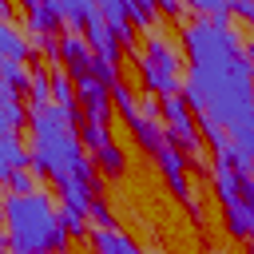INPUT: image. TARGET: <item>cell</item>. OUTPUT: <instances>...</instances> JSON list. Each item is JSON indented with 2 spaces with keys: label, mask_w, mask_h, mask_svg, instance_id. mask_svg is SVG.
I'll list each match as a JSON object with an SVG mask.
<instances>
[{
  "label": "cell",
  "mask_w": 254,
  "mask_h": 254,
  "mask_svg": "<svg viewBox=\"0 0 254 254\" xmlns=\"http://www.w3.org/2000/svg\"><path fill=\"white\" fill-rule=\"evenodd\" d=\"M83 123L79 115V103H48L40 111H32V171L36 175H48L60 194H64V206L67 210H79L87 214L91 206V179H95V167L75 135V127Z\"/></svg>",
  "instance_id": "1"
},
{
  "label": "cell",
  "mask_w": 254,
  "mask_h": 254,
  "mask_svg": "<svg viewBox=\"0 0 254 254\" xmlns=\"http://www.w3.org/2000/svg\"><path fill=\"white\" fill-rule=\"evenodd\" d=\"M4 222H8L12 250L48 254V250H64L67 246V234L60 230V214H56V206H52V198L44 190L8 194L4 198Z\"/></svg>",
  "instance_id": "2"
},
{
  "label": "cell",
  "mask_w": 254,
  "mask_h": 254,
  "mask_svg": "<svg viewBox=\"0 0 254 254\" xmlns=\"http://www.w3.org/2000/svg\"><path fill=\"white\" fill-rule=\"evenodd\" d=\"M183 44H187L190 67H210L242 56V36L230 28V20H190L183 28Z\"/></svg>",
  "instance_id": "3"
},
{
  "label": "cell",
  "mask_w": 254,
  "mask_h": 254,
  "mask_svg": "<svg viewBox=\"0 0 254 254\" xmlns=\"http://www.w3.org/2000/svg\"><path fill=\"white\" fill-rule=\"evenodd\" d=\"M139 71H143V87L155 95V99H167V95H179L183 87V60L179 52L155 32L147 36L143 52H139Z\"/></svg>",
  "instance_id": "4"
},
{
  "label": "cell",
  "mask_w": 254,
  "mask_h": 254,
  "mask_svg": "<svg viewBox=\"0 0 254 254\" xmlns=\"http://www.w3.org/2000/svg\"><path fill=\"white\" fill-rule=\"evenodd\" d=\"M155 163H159V171H163V179H167V187L179 194V198H187L190 194V187H187V155L179 151V147H163L159 155H155Z\"/></svg>",
  "instance_id": "5"
},
{
  "label": "cell",
  "mask_w": 254,
  "mask_h": 254,
  "mask_svg": "<svg viewBox=\"0 0 254 254\" xmlns=\"http://www.w3.org/2000/svg\"><path fill=\"white\" fill-rule=\"evenodd\" d=\"M24 16H28V28L36 32V40H52V36L64 28L60 12L52 8V0H48V4H44V0H32V4L24 8Z\"/></svg>",
  "instance_id": "6"
},
{
  "label": "cell",
  "mask_w": 254,
  "mask_h": 254,
  "mask_svg": "<svg viewBox=\"0 0 254 254\" xmlns=\"http://www.w3.org/2000/svg\"><path fill=\"white\" fill-rule=\"evenodd\" d=\"M222 218H226V234L230 238H254V202H246V198L226 202Z\"/></svg>",
  "instance_id": "7"
},
{
  "label": "cell",
  "mask_w": 254,
  "mask_h": 254,
  "mask_svg": "<svg viewBox=\"0 0 254 254\" xmlns=\"http://www.w3.org/2000/svg\"><path fill=\"white\" fill-rule=\"evenodd\" d=\"M131 135H135V143L147 151V155H159L163 147H167V131L159 127V119H131Z\"/></svg>",
  "instance_id": "8"
},
{
  "label": "cell",
  "mask_w": 254,
  "mask_h": 254,
  "mask_svg": "<svg viewBox=\"0 0 254 254\" xmlns=\"http://www.w3.org/2000/svg\"><path fill=\"white\" fill-rule=\"evenodd\" d=\"M210 179H214V194L222 198V206H226V202H238V194H242V179H246V175H238V171L226 167V163H214Z\"/></svg>",
  "instance_id": "9"
},
{
  "label": "cell",
  "mask_w": 254,
  "mask_h": 254,
  "mask_svg": "<svg viewBox=\"0 0 254 254\" xmlns=\"http://www.w3.org/2000/svg\"><path fill=\"white\" fill-rule=\"evenodd\" d=\"M20 127H24V103L16 91L0 83V135H16Z\"/></svg>",
  "instance_id": "10"
},
{
  "label": "cell",
  "mask_w": 254,
  "mask_h": 254,
  "mask_svg": "<svg viewBox=\"0 0 254 254\" xmlns=\"http://www.w3.org/2000/svg\"><path fill=\"white\" fill-rule=\"evenodd\" d=\"M28 52H32V44L20 36V28L0 24V60H8V64H24Z\"/></svg>",
  "instance_id": "11"
},
{
  "label": "cell",
  "mask_w": 254,
  "mask_h": 254,
  "mask_svg": "<svg viewBox=\"0 0 254 254\" xmlns=\"http://www.w3.org/2000/svg\"><path fill=\"white\" fill-rule=\"evenodd\" d=\"M91 246H95V254H143L127 234H119V230H95L91 234Z\"/></svg>",
  "instance_id": "12"
},
{
  "label": "cell",
  "mask_w": 254,
  "mask_h": 254,
  "mask_svg": "<svg viewBox=\"0 0 254 254\" xmlns=\"http://www.w3.org/2000/svg\"><path fill=\"white\" fill-rule=\"evenodd\" d=\"M123 167H127V159H123V151H119L115 143H107V147H99V151H95V171H99V175L119 179V175H123Z\"/></svg>",
  "instance_id": "13"
},
{
  "label": "cell",
  "mask_w": 254,
  "mask_h": 254,
  "mask_svg": "<svg viewBox=\"0 0 254 254\" xmlns=\"http://www.w3.org/2000/svg\"><path fill=\"white\" fill-rule=\"evenodd\" d=\"M0 159H4L12 171H28V167H32V159H28V151H24V143H20L16 135H0Z\"/></svg>",
  "instance_id": "14"
},
{
  "label": "cell",
  "mask_w": 254,
  "mask_h": 254,
  "mask_svg": "<svg viewBox=\"0 0 254 254\" xmlns=\"http://www.w3.org/2000/svg\"><path fill=\"white\" fill-rule=\"evenodd\" d=\"M48 83H52V103H60V107L75 103V83H71V75H67L64 67H52Z\"/></svg>",
  "instance_id": "15"
},
{
  "label": "cell",
  "mask_w": 254,
  "mask_h": 254,
  "mask_svg": "<svg viewBox=\"0 0 254 254\" xmlns=\"http://www.w3.org/2000/svg\"><path fill=\"white\" fill-rule=\"evenodd\" d=\"M0 83L8 87V91H28V83H32V71L24 67V64H8V60H0Z\"/></svg>",
  "instance_id": "16"
},
{
  "label": "cell",
  "mask_w": 254,
  "mask_h": 254,
  "mask_svg": "<svg viewBox=\"0 0 254 254\" xmlns=\"http://www.w3.org/2000/svg\"><path fill=\"white\" fill-rule=\"evenodd\" d=\"M194 127H198V139H206V143L214 147V155H218V151H222V147L230 143L226 127H222V123H214L210 115H198V123H194Z\"/></svg>",
  "instance_id": "17"
},
{
  "label": "cell",
  "mask_w": 254,
  "mask_h": 254,
  "mask_svg": "<svg viewBox=\"0 0 254 254\" xmlns=\"http://www.w3.org/2000/svg\"><path fill=\"white\" fill-rule=\"evenodd\" d=\"M123 12H127V20H131V28L135 24H143V28H151V20H155V4L151 0H123Z\"/></svg>",
  "instance_id": "18"
},
{
  "label": "cell",
  "mask_w": 254,
  "mask_h": 254,
  "mask_svg": "<svg viewBox=\"0 0 254 254\" xmlns=\"http://www.w3.org/2000/svg\"><path fill=\"white\" fill-rule=\"evenodd\" d=\"M111 103H115V107H119V111L127 115V123H131V119H139V103H135V91H131V87H127L123 79H119V83L111 87Z\"/></svg>",
  "instance_id": "19"
},
{
  "label": "cell",
  "mask_w": 254,
  "mask_h": 254,
  "mask_svg": "<svg viewBox=\"0 0 254 254\" xmlns=\"http://www.w3.org/2000/svg\"><path fill=\"white\" fill-rule=\"evenodd\" d=\"M28 91H32V111L48 107V103H52V83H48V71H32Z\"/></svg>",
  "instance_id": "20"
},
{
  "label": "cell",
  "mask_w": 254,
  "mask_h": 254,
  "mask_svg": "<svg viewBox=\"0 0 254 254\" xmlns=\"http://www.w3.org/2000/svg\"><path fill=\"white\" fill-rule=\"evenodd\" d=\"M56 214H60V230H64L67 238H79V234H87V222H83L87 214H79V210H67V206H60Z\"/></svg>",
  "instance_id": "21"
},
{
  "label": "cell",
  "mask_w": 254,
  "mask_h": 254,
  "mask_svg": "<svg viewBox=\"0 0 254 254\" xmlns=\"http://www.w3.org/2000/svg\"><path fill=\"white\" fill-rule=\"evenodd\" d=\"M87 218H91V222H99V230H115V218H111V210H107L99 198H91V206H87Z\"/></svg>",
  "instance_id": "22"
},
{
  "label": "cell",
  "mask_w": 254,
  "mask_h": 254,
  "mask_svg": "<svg viewBox=\"0 0 254 254\" xmlns=\"http://www.w3.org/2000/svg\"><path fill=\"white\" fill-rule=\"evenodd\" d=\"M8 187H12V194H32V190H36V183H32V171H12Z\"/></svg>",
  "instance_id": "23"
},
{
  "label": "cell",
  "mask_w": 254,
  "mask_h": 254,
  "mask_svg": "<svg viewBox=\"0 0 254 254\" xmlns=\"http://www.w3.org/2000/svg\"><path fill=\"white\" fill-rule=\"evenodd\" d=\"M242 56H246V64H250V71H254V44H242Z\"/></svg>",
  "instance_id": "24"
},
{
  "label": "cell",
  "mask_w": 254,
  "mask_h": 254,
  "mask_svg": "<svg viewBox=\"0 0 254 254\" xmlns=\"http://www.w3.org/2000/svg\"><path fill=\"white\" fill-rule=\"evenodd\" d=\"M8 179H12V167H8L4 159H0V183H8Z\"/></svg>",
  "instance_id": "25"
},
{
  "label": "cell",
  "mask_w": 254,
  "mask_h": 254,
  "mask_svg": "<svg viewBox=\"0 0 254 254\" xmlns=\"http://www.w3.org/2000/svg\"><path fill=\"white\" fill-rule=\"evenodd\" d=\"M8 250H12V242H8V234L0 230V254H8Z\"/></svg>",
  "instance_id": "26"
},
{
  "label": "cell",
  "mask_w": 254,
  "mask_h": 254,
  "mask_svg": "<svg viewBox=\"0 0 254 254\" xmlns=\"http://www.w3.org/2000/svg\"><path fill=\"white\" fill-rule=\"evenodd\" d=\"M8 254H32V250H8Z\"/></svg>",
  "instance_id": "27"
},
{
  "label": "cell",
  "mask_w": 254,
  "mask_h": 254,
  "mask_svg": "<svg viewBox=\"0 0 254 254\" xmlns=\"http://www.w3.org/2000/svg\"><path fill=\"white\" fill-rule=\"evenodd\" d=\"M0 218H4V202H0Z\"/></svg>",
  "instance_id": "28"
}]
</instances>
